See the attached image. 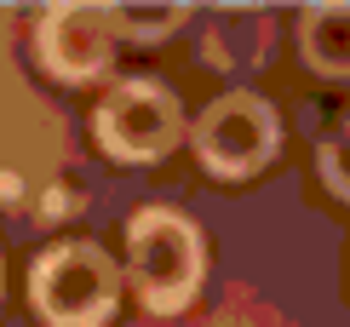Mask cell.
Here are the masks:
<instances>
[{
    "label": "cell",
    "instance_id": "1",
    "mask_svg": "<svg viewBox=\"0 0 350 327\" xmlns=\"http://www.w3.org/2000/svg\"><path fill=\"white\" fill-rule=\"evenodd\" d=\"M121 270L98 241H57L29 270V299L46 327H104L115 316Z\"/></svg>",
    "mask_w": 350,
    "mask_h": 327
},
{
    "label": "cell",
    "instance_id": "4",
    "mask_svg": "<svg viewBox=\"0 0 350 327\" xmlns=\"http://www.w3.org/2000/svg\"><path fill=\"white\" fill-rule=\"evenodd\" d=\"M98 144L115 161H155L184 138V109L161 81H121L109 86L92 115Z\"/></svg>",
    "mask_w": 350,
    "mask_h": 327
},
{
    "label": "cell",
    "instance_id": "6",
    "mask_svg": "<svg viewBox=\"0 0 350 327\" xmlns=\"http://www.w3.org/2000/svg\"><path fill=\"white\" fill-rule=\"evenodd\" d=\"M299 52L316 75L350 81V0H327V6H304L299 18Z\"/></svg>",
    "mask_w": 350,
    "mask_h": 327
},
{
    "label": "cell",
    "instance_id": "2",
    "mask_svg": "<svg viewBox=\"0 0 350 327\" xmlns=\"http://www.w3.org/2000/svg\"><path fill=\"white\" fill-rule=\"evenodd\" d=\"M126 270L155 316H172L201 287V235L172 207H144L126 224Z\"/></svg>",
    "mask_w": 350,
    "mask_h": 327
},
{
    "label": "cell",
    "instance_id": "9",
    "mask_svg": "<svg viewBox=\"0 0 350 327\" xmlns=\"http://www.w3.org/2000/svg\"><path fill=\"white\" fill-rule=\"evenodd\" d=\"M345 144H350V121H345Z\"/></svg>",
    "mask_w": 350,
    "mask_h": 327
},
{
    "label": "cell",
    "instance_id": "3",
    "mask_svg": "<svg viewBox=\"0 0 350 327\" xmlns=\"http://www.w3.org/2000/svg\"><path fill=\"white\" fill-rule=\"evenodd\" d=\"M189 144H196V155H201V167H207V172L247 178V172H258L275 155V144H282V121H275V109L258 92H224V98H213L207 109L196 115Z\"/></svg>",
    "mask_w": 350,
    "mask_h": 327
},
{
    "label": "cell",
    "instance_id": "5",
    "mask_svg": "<svg viewBox=\"0 0 350 327\" xmlns=\"http://www.w3.org/2000/svg\"><path fill=\"white\" fill-rule=\"evenodd\" d=\"M35 47L57 81H92L115 57V23L104 6H52L40 12Z\"/></svg>",
    "mask_w": 350,
    "mask_h": 327
},
{
    "label": "cell",
    "instance_id": "7",
    "mask_svg": "<svg viewBox=\"0 0 350 327\" xmlns=\"http://www.w3.org/2000/svg\"><path fill=\"white\" fill-rule=\"evenodd\" d=\"M109 23L121 29L126 40H138V47H150V40H167V29H178L184 23V6H115L109 12Z\"/></svg>",
    "mask_w": 350,
    "mask_h": 327
},
{
    "label": "cell",
    "instance_id": "8",
    "mask_svg": "<svg viewBox=\"0 0 350 327\" xmlns=\"http://www.w3.org/2000/svg\"><path fill=\"white\" fill-rule=\"evenodd\" d=\"M322 178H327V189H333V196H345V201H350V161L333 150V144L322 150Z\"/></svg>",
    "mask_w": 350,
    "mask_h": 327
}]
</instances>
